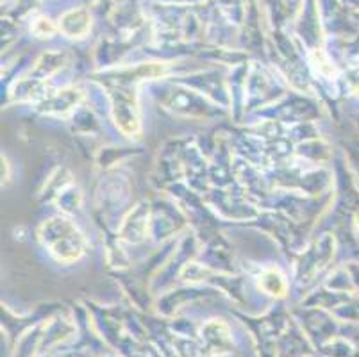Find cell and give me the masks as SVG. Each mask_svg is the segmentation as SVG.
<instances>
[{
    "mask_svg": "<svg viewBox=\"0 0 359 357\" xmlns=\"http://www.w3.org/2000/svg\"><path fill=\"white\" fill-rule=\"evenodd\" d=\"M61 232H63V238H57V234H54V232L43 227L41 238H43L45 245L50 247L52 254L57 255V260H77L83 254V240H81V234L65 220H61Z\"/></svg>",
    "mask_w": 359,
    "mask_h": 357,
    "instance_id": "1",
    "label": "cell"
}]
</instances>
